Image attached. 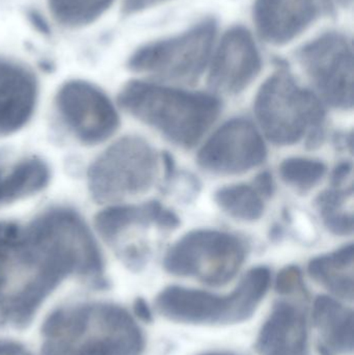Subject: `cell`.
<instances>
[{
    "label": "cell",
    "instance_id": "cell-1",
    "mask_svg": "<svg viewBox=\"0 0 354 355\" xmlns=\"http://www.w3.org/2000/svg\"><path fill=\"white\" fill-rule=\"evenodd\" d=\"M101 250L82 217L54 207L29 221H0V327H24L70 277L102 285Z\"/></svg>",
    "mask_w": 354,
    "mask_h": 355
},
{
    "label": "cell",
    "instance_id": "cell-2",
    "mask_svg": "<svg viewBox=\"0 0 354 355\" xmlns=\"http://www.w3.org/2000/svg\"><path fill=\"white\" fill-rule=\"evenodd\" d=\"M42 355H141L145 340L128 311L85 302L54 311L44 322Z\"/></svg>",
    "mask_w": 354,
    "mask_h": 355
},
{
    "label": "cell",
    "instance_id": "cell-3",
    "mask_svg": "<svg viewBox=\"0 0 354 355\" xmlns=\"http://www.w3.org/2000/svg\"><path fill=\"white\" fill-rule=\"evenodd\" d=\"M118 100L129 114L184 149L201 141L222 110L220 100L212 94L145 80L127 83Z\"/></svg>",
    "mask_w": 354,
    "mask_h": 355
},
{
    "label": "cell",
    "instance_id": "cell-4",
    "mask_svg": "<svg viewBox=\"0 0 354 355\" xmlns=\"http://www.w3.org/2000/svg\"><path fill=\"white\" fill-rule=\"evenodd\" d=\"M254 110L264 135L274 145L293 146L305 137L309 150L324 144V104L288 71L278 70L266 79L256 96Z\"/></svg>",
    "mask_w": 354,
    "mask_h": 355
},
{
    "label": "cell",
    "instance_id": "cell-5",
    "mask_svg": "<svg viewBox=\"0 0 354 355\" xmlns=\"http://www.w3.org/2000/svg\"><path fill=\"white\" fill-rule=\"evenodd\" d=\"M270 282L269 268L258 266L251 268L228 295L170 286L158 294L155 306L162 317L180 324H238L255 315L267 294Z\"/></svg>",
    "mask_w": 354,
    "mask_h": 355
},
{
    "label": "cell",
    "instance_id": "cell-6",
    "mask_svg": "<svg viewBox=\"0 0 354 355\" xmlns=\"http://www.w3.org/2000/svg\"><path fill=\"white\" fill-rule=\"evenodd\" d=\"M159 173V156L145 139L127 135L100 154L87 171L94 200L114 204L145 193Z\"/></svg>",
    "mask_w": 354,
    "mask_h": 355
},
{
    "label": "cell",
    "instance_id": "cell-7",
    "mask_svg": "<svg viewBox=\"0 0 354 355\" xmlns=\"http://www.w3.org/2000/svg\"><path fill=\"white\" fill-rule=\"evenodd\" d=\"M216 31V21L204 19L183 33L145 44L129 58V69L168 83H195L209 66Z\"/></svg>",
    "mask_w": 354,
    "mask_h": 355
},
{
    "label": "cell",
    "instance_id": "cell-8",
    "mask_svg": "<svg viewBox=\"0 0 354 355\" xmlns=\"http://www.w3.org/2000/svg\"><path fill=\"white\" fill-rule=\"evenodd\" d=\"M247 257L245 242L218 230H195L181 237L166 252L164 270L176 277H195L220 287L232 281Z\"/></svg>",
    "mask_w": 354,
    "mask_h": 355
},
{
    "label": "cell",
    "instance_id": "cell-9",
    "mask_svg": "<svg viewBox=\"0 0 354 355\" xmlns=\"http://www.w3.org/2000/svg\"><path fill=\"white\" fill-rule=\"evenodd\" d=\"M297 58L326 103L353 107V47L346 35L328 31L306 44Z\"/></svg>",
    "mask_w": 354,
    "mask_h": 355
},
{
    "label": "cell",
    "instance_id": "cell-10",
    "mask_svg": "<svg viewBox=\"0 0 354 355\" xmlns=\"http://www.w3.org/2000/svg\"><path fill=\"white\" fill-rule=\"evenodd\" d=\"M55 104L62 122L85 145L104 143L120 126V116L112 100L89 81H67L56 94Z\"/></svg>",
    "mask_w": 354,
    "mask_h": 355
},
{
    "label": "cell",
    "instance_id": "cell-11",
    "mask_svg": "<svg viewBox=\"0 0 354 355\" xmlns=\"http://www.w3.org/2000/svg\"><path fill=\"white\" fill-rule=\"evenodd\" d=\"M267 157L263 137L245 119L229 120L220 127L197 152V162L206 172L233 176L258 168Z\"/></svg>",
    "mask_w": 354,
    "mask_h": 355
},
{
    "label": "cell",
    "instance_id": "cell-12",
    "mask_svg": "<svg viewBox=\"0 0 354 355\" xmlns=\"http://www.w3.org/2000/svg\"><path fill=\"white\" fill-rule=\"evenodd\" d=\"M351 0H256L254 22L260 37L272 45L290 43L324 17L336 14Z\"/></svg>",
    "mask_w": 354,
    "mask_h": 355
},
{
    "label": "cell",
    "instance_id": "cell-13",
    "mask_svg": "<svg viewBox=\"0 0 354 355\" xmlns=\"http://www.w3.org/2000/svg\"><path fill=\"white\" fill-rule=\"evenodd\" d=\"M208 85L216 93L238 95L261 72L262 58L251 33L243 26L226 31L210 58Z\"/></svg>",
    "mask_w": 354,
    "mask_h": 355
},
{
    "label": "cell",
    "instance_id": "cell-14",
    "mask_svg": "<svg viewBox=\"0 0 354 355\" xmlns=\"http://www.w3.org/2000/svg\"><path fill=\"white\" fill-rule=\"evenodd\" d=\"M256 350L259 355H309L303 309L289 302L274 304L258 334Z\"/></svg>",
    "mask_w": 354,
    "mask_h": 355
},
{
    "label": "cell",
    "instance_id": "cell-15",
    "mask_svg": "<svg viewBox=\"0 0 354 355\" xmlns=\"http://www.w3.org/2000/svg\"><path fill=\"white\" fill-rule=\"evenodd\" d=\"M312 322L319 355H353V311L330 296L314 302Z\"/></svg>",
    "mask_w": 354,
    "mask_h": 355
},
{
    "label": "cell",
    "instance_id": "cell-16",
    "mask_svg": "<svg viewBox=\"0 0 354 355\" xmlns=\"http://www.w3.org/2000/svg\"><path fill=\"white\" fill-rule=\"evenodd\" d=\"M98 233L108 242L114 243L131 227L154 225L162 229H176L180 225L179 217L164 208L159 202L141 205H114L96 216Z\"/></svg>",
    "mask_w": 354,
    "mask_h": 355
},
{
    "label": "cell",
    "instance_id": "cell-17",
    "mask_svg": "<svg viewBox=\"0 0 354 355\" xmlns=\"http://www.w3.org/2000/svg\"><path fill=\"white\" fill-rule=\"evenodd\" d=\"M353 254L354 246L351 243L330 254L316 257L310 261L309 275L337 297L353 302Z\"/></svg>",
    "mask_w": 354,
    "mask_h": 355
},
{
    "label": "cell",
    "instance_id": "cell-18",
    "mask_svg": "<svg viewBox=\"0 0 354 355\" xmlns=\"http://www.w3.org/2000/svg\"><path fill=\"white\" fill-rule=\"evenodd\" d=\"M49 182V166L37 157L25 158L0 168V206L35 196Z\"/></svg>",
    "mask_w": 354,
    "mask_h": 355
},
{
    "label": "cell",
    "instance_id": "cell-19",
    "mask_svg": "<svg viewBox=\"0 0 354 355\" xmlns=\"http://www.w3.org/2000/svg\"><path fill=\"white\" fill-rule=\"evenodd\" d=\"M214 200L229 216L247 223L259 220L265 210L261 194L247 184L220 188L214 193Z\"/></svg>",
    "mask_w": 354,
    "mask_h": 355
},
{
    "label": "cell",
    "instance_id": "cell-20",
    "mask_svg": "<svg viewBox=\"0 0 354 355\" xmlns=\"http://www.w3.org/2000/svg\"><path fill=\"white\" fill-rule=\"evenodd\" d=\"M114 0H48L50 12L62 26L81 28L103 16Z\"/></svg>",
    "mask_w": 354,
    "mask_h": 355
},
{
    "label": "cell",
    "instance_id": "cell-21",
    "mask_svg": "<svg viewBox=\"0 0 354 355\" xmlns=\"http://www.w3.org/2000/svg\"><path fill=\"white\" fill-rule=\"evenodd\" d=\"M326 174V164L319 160L310 158H288L280 166V175L283 181L305 191L317 185Z\"/></svg>",
    "mask_w": 354,
    "mask_h": 355
},
{
    "label": "cell",
    "instance_id": "cell-22",
    "mask_svg": "<svg viewBox=\"0 0 354 355\" xmlns=\"http://www.w3.org/2000/svg\"><path fill=\"white\" fill-rule=\"evenodd\" d=\"M276 290L281 295H291L297 292H305L303 275L297 266H288L278 273L276 281Z\"/></svg>",
    "mask_w": 354,
    "mask_h": 355
},
{
    "label": "cell",
    "instance_id": "cell-23",
    "mask_svg": "<svg viewBox=\"0 0 354 355\" xmlns=\"http://www.w3.org/2000/svg\"><path fill=\"white\" fill-rule=\"evenodd\" d=\"M351 194H353V188L349 190L341 189L338 187L332 188V189L326 190L318 196V198H316V206L321 213V216H324L330 213L340 211L341 207L344 205L345 200Z\"/></svg>",
    "mask_w": 354,
    "mask_h": 355
},
{
    "label": "cell",
    "instance_id": "cell-24",
    "mask_svg": "<svg viewBox=\"0 0 354 355\" xmlns=\"http://www.w3.org/2000/svg\"><path fill=\"white\" fill-rule=\"evenodd\" d=\"M324 225L328 227L330 233L337 236L351 235L353 232V215L351 213L337 212L322 216Z\"/></svg>",
    "mask_w": 354,
    "mask_h": 355
},
{
    "label": "cell",
    "instance_id": "cell-25",
    "mask_svg": "<svg viewBox=\"0 0 354 355\" xmlns=\"http://www.w3.org/2000/svg\"><path fill=\"white\" fill-rule=\"evenodd\" d=\"M254 188L261 194L262 198H270L274 191L272 174L269 172H263L258 175L254 181Z\"/></svg>",
    "mask_w": 354,
    "mask_h": 355
},
{
    "label": "cell",
    "instance_id": "cell-26",
    "mask_svg": "<svg viewBox=\"0 0 354 355\" xmlns=\"http://www.w3.org/2000/svg\"><path fill=\"white\" fill-rule=\"evenodd\" d=\"M166 1L168 0H125L123 10L127 15L136 14Z\"/></svg>",
    "mask_w": 354,
    "mask_h": 355
},
{
    "label": "cell",
    "instance_id": "cell-27",
    "mask_svg": "<svg viewBox=\"0 0 354 355\" xmlns=\"http://www.w3.org/2000/svg\"><path fill=\"white\" fill-rule=\"evenodd\" d=\"M353 172V164L349 162H341L338 166H336L332 174V183L335 187H339L342 185L343 182L351 176Z\"/></svg>",
    "mask_w": 354,
    "mask_h": 355
},
{
    "label": "cell",
    "instance_id": "cell-28",
    "mask_svg": "<svg viewBox=\"0 0 354 355\" xmlns=\"http://www.w3.org/2000/svg\"><path fill=\"white\" fill-rule=\"evenodd\" d=\"M134 313L135 316L143 322L150 323L153 321V313H152L151 308L143 298H137L135 300Z\"/></svg>",
    "mask_w": 354,
    "mask_h": 355
},
{
    "label": "cell",
    "instance_id": "cell-29",
    "mask_svg": "<svg viewBox=\"0 0 354 355\" xmlns=\"http://www.w3.org/2000/svg\"><path fill=\"white\" fill-rule=\"evenodd\" d=\"M0 355H30V354L17 342L0 340Z\"/></svg>",
    "mask_w": 354,
    "mask_h": 355
},
{
    "label": "cell",
    "instance_id": "cell-30",
    "mask_svg": "<svg viewBox=\"0 0 354 355\" xmlns=\"http://www.w3.org/2000/svg\"><path fill=\"white\" fill-rule=\"evenodd\" d=\"M200 355H234L232 354H228V352H207V354H203Z\"/></svg>",
    "mask_w": 354,
    "mask_h": 355
}]
</instances>
